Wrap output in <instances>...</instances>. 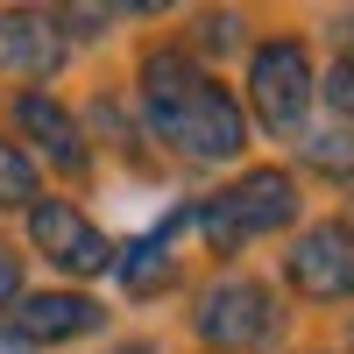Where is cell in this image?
I'll list each match as a JSON object with an SVG mask.
<instances>
[{
	"instance_id": "e0dca14e",
	"label": "cell",
	"mask_w": 354,
	"mask_h": 354,
	"mask_svg": "<svg viewBox=\"0 0 354 354\" xmlns=\"http://www.w3.org/2000/svg\"><path fill=\"white\" fill-rule=\"evenodd\" d=\"M0 354H36V347H28V340H21L15 326H0Z\"/></svg>"
},
{
	"instance_id": "4fadbf2b",
	"label": "cell",
	"mask_w": 354,
	"mask_h": 354,
	"mask_svg": "<svg viewBox=\"0 0 354 354\" xmlns=\"http://www.w3.org/2000/svg\"><path fill=\"white\" fill-rule=\"evenodd\" d=\"M28 198H36V163H28V149L0 142V205H28Z\"/></svg>"
},
{
	"instance_id": "52a82bcc",
	"label": "cell",
	"mask_w": 354,
	"mask_h": 354,
	"mask_svg": "<svg viewBox=\"0 0 354 354\" xmlns=\"http://www.w3.org/2000/svg\"><path fill=\"white\" fill-rule=\"evenodd\" d=\"M64 64V28L36 8H0V71L8 78H50Z\"/></svg>"
},
{
	"instance_id": "9c48e42d",
	"label": "cell",
	"mask_w": 354,
	"mask_h": 354,
	"mask_svg": "<svg viewBox=\"0 0 354 354\" xmlns=\"http://www.w3.org/2000/svg\"><path fill=\"white\" fill-rule=\"evenodd\" d=\"M15 128L36 142V149L57 163V170H85V142H78V121L64 106H57L50 93H21L15 100Z\"/></svg>"
},
{
	"instance_id": "30bf717a",
	"label": "cell",
	"mask_w": 354,
	"mask_h": 354,
	"mask_svg": "<svg viewBox=\"0 0 354 354\" xmlns=\"http://www.w3.org/2000/svg\"><path fill=\"white\" fill-rule=\"evenodd\" d=\"M198 85H205V71L192 64L185 50H149V57H142V106H149V113L177 106L185 93H198Z\"/></svg>"
},
{
	"instance_id": "ac0fdd59",
	"label": "cell",
	"mask_w": 354,
	"mask_h": 354,
	"mask_svg": "<svg viewBox=\"0 0 354 354\" xmlns=\"http://www.w3.org/2000/svg\"><path fill=\"white\" fill-rule=\"evenodd\" d=\"M113 354H156V347H142V340H135V347H113Z\"/></svg>"
},
{
	"instance_id": "5bb4252c",
	"label": "cell",
	"mask_w": 354,
	"mask_h": 354,
	"mask_svg": "<svg viewBox=\"0 0 354 354\" xmlns=\"http://www.w3.org/2000/svg\"><path fill=\"white\" fill-rule=\"evenodd\" d=\"M326 93H333V106H340V113H354V50L333 64V85H326Z\"/></svg>"
},
{
	"instance_id": "2e32d148",
	"label": "cell",
	"mask_w": 354,
	"mask_h": 354,
	"mask_svg": "<svg viewBox=\"0 0 354 354\" xmlns=\"http://www.w3.org/2000/svg\"><path fill=\"white\" fill-rule=\"evenodd\" d=\"M205 43H213V50H234V15H205Z\"/></svg>"
},
{
	"instance_id": "8fae6325",
	"label": "cell",
	"mask_w": 354,
	"mask_h": 354,
	"mask_svg": "<svg viewBox=\"0 0 354 354\" xmlns=\"http://www.w3.org/2000/svg\"><path fill=\"white\" fill-rule=\"evenodd\" d=\"M121 283L135 290V298H149V290H163V283H170V227H163V234H149V241H135V248L121 255Z\"/></svg>"
},
{
	"instance_id": "6da1fadb",
	"label": "cell",
	"mask_w": 354,
	"mask_h": 354,
	"mask_svg": "<svg viewBox=\"0 0 354 354\" xmlns=\"http://www.w3.org/2000/svg\"><path fill=\"white\" fill-rule=\"evenodd\" d=\"M290 213H298V185H290L283 170H248V177H234L220 198H205L192 220L205 227L213 248H241V241H255V234L290 227Z\"/></svg>"
},
{
	"instance_id": "7c38bea8",
	"label": "cell",
	"mask_w": 354,
	"mask_h": 354,
	"mask_svg": "<svg viewBox=\"0 0 354 354\" xmlns=\"http://www.w3.org/2000/svg\"><path fill=\"white\" fill-rule=\"evenodd\" d=\"M305 163L312 170H333V177H354V128L347 121H326V128H305Z\"/></svg>"
},
{
	"instance_id": "277c9868",
	"label": "cell",
	"mask_w": 354,
	"mask_h": 354,
	"mask_svg": "<svg viewBox=\"0 0 354 354\" xmlns=\"http://www.w3.org/2000/svg\"><path fill=\"white\" fill-rule=\"evenodd\" d=\"M248 93H255V113L270 128H305V113H312V57L305 43H262L248 57Z\"/></svg>"
},
{
	"instance_id": "ba28073f",
	"label": "cell",
	"mask_w": 354,
	"mask_h": 354,
	"mask_svg": "<svg viewBox=\"0 0 354 354\" xmlns=\"http://www.w3.org/2000/svg\"><path fill=\"white\" fill-rule=\"evenodd\" d=\"M100 305L93 298H78V290H36L21 312H15V333L28 347H43V340H78V333H93L100 326Z\"/></svg>"
},
{
	"instance_id": "8992f818",
	"label": "cell",
	"mask_w": 354,
	"mask_h": 354,
	"mask_svg": "<svg viewBox=\"0 0 354 354\" xmlns=\"http://www.w3.org/2000/svg\"><path fill=\"white\" fill-rule=\"evenodd\" d=\"M290 283L305 290V298H354V227L340 220H319L312 234L290 241Z\"/></svg>"
},
{
	"instance_id": "7a4b0ae2",
	"label": "cell",
	"mask_w": 354,
	"mask_h": 354,
	"mask_svg": "<svg viewBox=\"0 0 354 354\" xmlns=\"http://www.w3.org/2000/svg\"><path fill=\"white\" fill-rule=\"evenodd\" d=\"M192 326L205 347H227V354H255L283 333V312H277V290L262 277H220L213 290L198 298Z\"/></svg>"
},
{
	"instance_id": "3957f363",
	"label": "cell",
	"mask_w": 354,
	"mask_h": 354,
	"mask_svg": "<svg viewBox=\"0 0 354 354\" xmlns=\"http://www.w3.org/2000/svg\"><path fill=\"white\" fill-rule=\"evenodd\" d=\"M149 128L163 135V142H177L185 156H198V163H227V156H241V142H248V128H241V106H234L213 78L198 85V93H185L177 106H163V113H149Z\"/></svg>"
},
{
	"instance_id": "9a60e30c",
	"label": "cell",
	"mask_w": 354,
	"mask_h": 354,
	"mask_svg": "<svg viewBox=\"0 0 354 354\" xmlns=\"http://www.w3.org/2000/svg\"><path fill=\"white\" fill-rule=\"evenodd\" d=\"M15 298H21V262L0 248V305H15Z\"/></svg>"
},
{
	"instance_id": "5b68a950",
	"label": "cell",
	"mask_w": 354,
	"mask_h": 354,
	"mask_svg": "<svg viewBox=\"0 0 354 354\" xmlns=\"http://www.w3.org/2000/svg\"><path fill=\"white\" fill-rule=\"evenodd\" d=\"M28 234H36V248L57 262V270H71V277H100V270H113L106 234L85 220L78 205H64V198H36V205H28Z\"/></svg>"
}]
</instances>
